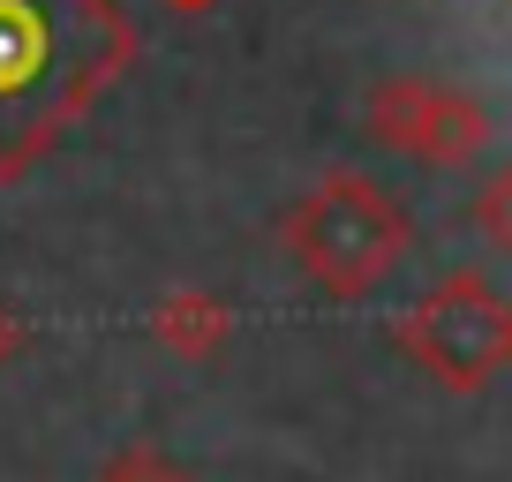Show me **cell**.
<instances>
[{
  "label": "cell",
  "mask_w": 512,
  "mask_h": 482,
  "mask_svg": "<svg viewBox=\"0 0 512 482\" xmlns=\"http://www.w3.org/2000/svg\"><path fill=\"white\" fill-rule=\"evenodd\" d=\"M287 241H294V257H302L332 294H362L384 264L400 257L407 219L384 204L369 181H324L317 196H302V204H294Z\"/></svg>",
  "instance_id": "obj_1"
},
{
  "label": "cell",
  "mask_w": 512,
  "mask_h": 482,
  "mask_svg": "<svg viewBox=\"0 0 512 482\" xmlns=\"http://www.w3.org/2000/svg\"><path fill=\"white\" fill-rule=\"evenodd\" d=\"M377 136L422 151V159H467L482 144V113L430 83H392V91H377Z\"/></svg>",
  "instance_id": "obj_3"
},
{
  "label": "cell",
  "mask_w": 512,
  "mask_h": 482,
  "mask_svg": "<svg viewBox=\"0 0 512 482\" xmlns=\"http://www.w3.org/2000/svg\"><path fill=\"white\" fill-rule=\"evenodd\" d=\"M8 347H16V332H8V324H0V354H8Z\"/></svg>",
  "instance_id": "obj_6"
},
{
  "label": "cell",
  "mask_w": 512,
  "mask_h": 482,
  "mask_svg": "<svg viewBox=\"0 0 512 482\" xmlns=\"http://www.w3.org/2000/svg\"><path fill=\"white\" fill-rule=\"evenodd\" d=\"M31 61H38V31H31V16H23V8H0V83L23 76Z\"/></svg>",
  "instance_id": "obj_5"
},
{
  "label": "cell",
  "mask_w": 512,
  "mask_h": 482,
  "mask_svg": "<svg viewBox=\"0 0 512 482\" xmlns=\"http://www.w3.org/2000/svg\"><path fill=\"white\" fill-rule=\"evenodd\" d=\"M407 347H415L445 385H482L512 347V317L482 279H452V287H437L430 302L407 317Z\"/></svg>",
  "instance_id": "obj_2"
},
{
  "label": "cell",
  "mask_w": 512,
  "mask_h": 482,
  "mask_svg": "<svg viewBox=\"0 0 512 482\" xmlns=\"http://www.w3.org/2000/svg\"><path fill=\"white\" fill-rule=\"evenodd\" d=\"M159 339H174L181 354H204V347L226 339V317H219V302H204V294H174V302L159 309Z\"/></svg>",
  "instance_id": "obj_4"
},
{
  "label": "cell",
  "mask_w": 512,
  "mask_h": 482,
  "mask_svg": "<svg viewBox=\"0 0 512 482\" xmlns=\"http://www.w3.org/2000/svg\"><path fill=\"white\" fill-rule=\"evenodd\" d=\"M174 8H204V0H174Z\"/></svg>",
  "instance_id": "obj_7"
}]
</instances>
